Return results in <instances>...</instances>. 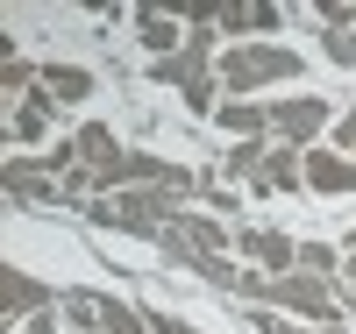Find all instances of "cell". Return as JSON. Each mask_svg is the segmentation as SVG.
I'll return each instance as SVG.
<instances>
[{"label": "cell", "mask_w": 356, "mask_h": 334, "mask_svg": "<svg viewBox=\"0 0 356 334\" xmlns=\"http://www.w3.org/2000/svg\"><path fill=\"white\" fill-rule=\"evenodd\" d=\"M321 128H335V107H328V100H314V93H300V100H271V135H278L285 149H314Z\"/></svg>", "instance_id": "3957f363"}, {"label": "cell", "mask_w": 356, "mask_h": 334, "mask_svg": "<svg viewBox=\"0 0 356 334\" xmlns=\"http://www.w3.org/2000/svg\"><path fill=\"white\" fill-rule=\"evenodd\" d=\"M300 270H307V278H328V285H335V278H342V256L328 249V242H300Z\"/></svg>", "instance_id": "e0dca14e"}, {"label": "cell", "mask_w": 356, "mask_h": 334, "mask_svg": "<svg viewBox=\"0 0 356 334\" xmlns=\"http://www.w3.org/2000/svg\"><path fill=\"white\" fill-rule=\"evenodd\" d=\"M0 185H8L15 206H65V178H57L43 157H8L0 164Z\"/></svg>", "instance_id": "277c9868"}, {"label": "cell", "mask_w": 356, "mask_h": 334, "mask_svg": "<svg viewBox=\"0 0 356 334\" xmlns=\"http://www.w3.org/2000/svg\"><path fill=\"white\" fill-rule=\"evenodd\" d=\"M0 313H8V327H29V320H43V313H57V292L43 285V278H29V270H0Z\"/></svg>", "instance_id": "5b68a950"}, {"label": "cell", "mask_w": 356, "mask_h": 334, "mask_svg": "<svg viewBox=\"0 0 356 334\" xmlns=\"http://www.w3.org/2000/svg\"><path fill=\"white\" fill-rule=\"evenodd\" d=\"M214 121H221L235 142H264V135H271V107H264V100H221Z\"/></svg>", "instance_id": "9c48e42d"}, {"label": "cell", "mask_w": 356, "mask_h": 334, "mask_svg": "<svg viewBox=\"0 0 356 334\" xmlns=\"http://www.w3.org/2000/svg\"><path fill=\"white\" fill-rule=\"evenodd\" d=\"M349 256H356V235H349Z\"/></svg>", "instance_id": "7402d4cb"}, {"label": "cell", "mask_w": 356, "mask_h": 334, "mask_svg": "<svg viewBox=\"0 0 356 334\" xmlns=\"http://www.w3.org/2000/svg\"><path fill=\"white\" fill-rule=\"evenodd\" d=\"M50 114H57V107H50V93L36 85V93L8 114V135H15V142H43V135H50Z\"/></svg>", "instance_id": "30bf717a"}, {"label": "cell", "mask_w": 356, "mask_h": 334, "mask_svg": "<svg viewBox=\"0 0 356 334\" xmlns=\"http://www.w3.org/2000/svg\"><path fill=\"white\" fill-rule=\"evenodd\" d=\"M72 149H79V171H107L114 157H122V142H114V128H100V121H86V128L72 135Z\"/></svg>", "instance_id": "8fae6325"}, {"label": "cell", "mask_w": 356, "mask_h": 334, "mask_svg": "<svg viewBox=\"0 0 356 334\" xmlns=\"http://www.w3.org/2000/svg\"><path fill=\"white\" fill-rule=\"evenodd\" d=\"M214 28H228V36H264V28H278V8L271 0H243V8H221Z\"/></svg>", "instance_id": "5bb4252c"}, {"label": "cell", "mask_w": 356, "mask_h": 334, "mask_svg": "<svg viewBox=\"0 0 356 334\" xmlns=\"http://www.w3.org/2000/svg\"><path fill=\"white\" fill-rule=\"evenodd\" d=\"M136 36H143V50H150V65H164V57L186 50V36H178L171 15H136Z\"/></svg>", "instance_id": "4fadbf2b"}, {"label": "cell", "mask_w": 356, "mask_h": 334, "mask_svg": "<svg viewBox=\"0 0 356 334\" xmlns=\"http://www.w3.org/2000/svg\"><path fill=\"white\" fill-rule=\"evenodd\" d=\"M43 93H50V107H72V100L93 93V72L86 65H43Z\"/></svg>", "instance_id": "7c38bea8"}, {"label": "cell", "mask_w": 356, "mask_h": 334, "mask_svg": "<svg viewBox=\"0 0 356 334\" xmlns=\"http://www.w3.org/2000/svg\"><path fill=\"white\" fill-rule=\"evenodd\" d=\"M335 149H342V157H356V107L335 114Z\"/></svg>", "instance_id": "ffe728a7"}, {"label": "cell", "mask_w": 356, "mask_h": 334, "mask_svg": "<svg viewBox=\"0 0 356 334\" xmlns=\"http://www.w3.org/2000/svg\"><path fill=\"white\" fill-rule=\"evenodd\" d=\"M93 228H114V235H143V242H164V228L186 214V192L171 185H129V192H100L79 206Z\"/></svg>", "instance_id": "6da1fadb"}, {"label": "cell", "mask_w": 356, "mask_h": 334, "mask_svg": "<svg viewBox=\"0 0 356 334\" xmlns=\"http://www.w3.org/2000/svg\"><path fill=\"white\" fill-rule=\"evenodd\" d=\"M328 65H342V72H356V28H328Z\"/></svg>", "instance_id": "ac0fdd59"}, {"label": "cell", "mask_w": 356, "mask_h": 334, "mask_svg": "<svg viewBox=\"0 0 356 334\" xmlns=\"http://www.w3.org/2000/svg\"><path fill=\"white\" fill-rule=\"evenodd\" d=\"M307 192H356V157H342V149H307Z\"/></svg>", "instance_id": "52a82bcc"}, {"label": "cell", "mask_w": 356, "mask_h": 334, "mask_svg": "<svg viewBox=\"0 0 356 334\" xmlns=\"http://www.w3.org/2000/svg\"><path fill=\"white\" fill-rule=\"evenodd\" d=\"M0 85H8L15 100H29V93H36V85H43V72L29 65V57H15V50H8V57H0Z\"/></svg>", "instance_id": "9a60e30c"}, {"label": "cell", "mask_w": 356, "mask_h": 334, "mask_svg": "<svg viewBox=\"0 0 356 334\" xmlns=\"http://www.w3.org/2000/svg\"><path fill=\"white\" fill-rule=\"evenodd\" d=\"M235 249H243V256H257L264 270H271V278H292V270H300V242H292V235H278V228H243V235H235Z\"/></svg>", "instance_id": "8992f818"}, {"label": "cell", "mask_w": 356, "mask_h": 334, "mask_svg": "<svg viewBox=\"0 0 356 334\" xmlns=\"http://www.w3.org/2000/svg\"><path fill=\"white\" fill-rule=\"evenodd\" d=\"M264 157H271V142H235V149H228V178H243V185H257Z\"/></svg>", "instance_id": "2e32d148"}, {"label": "cell", "mask_w": 356, "mask_h": 334, "mask_svg": "<svg viewBox=\"0 0 356 334\" xmlns=\"http://www.w3.org/2000/svg\"><path fill=\"white\" fill-rule=\"evenodd\" d=\"M214 78H221L228 100H250V93H264V85H292L300 78V50H285V43H228Z\"/></svg>", "instance_id": "7a4b0ae2"}, {"label": "cell", "mask_w": 356, "mask_h": 334, "mask_svg": "<svg viewBox=\"0 0 356 334\" xmlns=\"http://www.w3.org/2000/svg\"><path fill=\"white\" fill-rule=\"evenodd\" d=\"M335 292H342V313H356V256H342V278H335Z\"/></svg>", "instance_id": "44dd1931"}, {"label": "cell", "mask_w": 356, "mask_h": 334, "mask_svg": "<svg viewBox=\"0 0 356 334\" xmlns=\"http://www.w3.org/2000/svg\"><path fill=\"white\" fill-rule=\"evenodd\" d=\"M250 327H257V334H307V327H292V313H278V306H257Z\"/></svg>", "instance_id": "d6986e66"}, {"label": "cell", "mask_w": 356, "mask_h": 334, "mask_svg": "<svg viewBox=\"0 0 356 334\" xmlns=\"http://www.w3.org/2000/svg\"><path fill=\"white\" fill-rule=\"evenodd\" d=\"M307 185V149H271V157H264V171H257V185L250 192H300Z\"/></svg>", "instance_id": "ba28073f"}]
</instances>
